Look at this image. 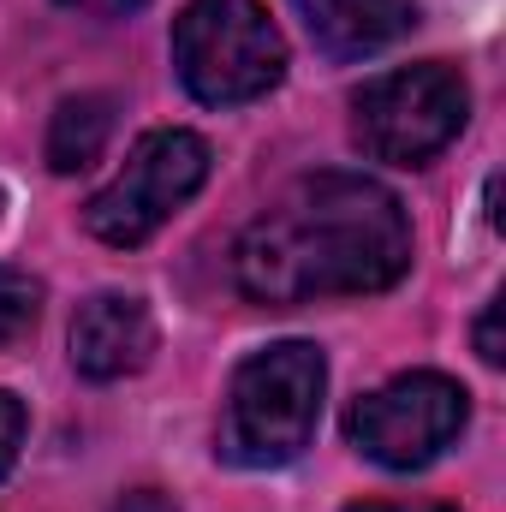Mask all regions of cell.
<instances>
[{
    "instance_id": "8992f818",
    "label": "cell",
    "mask_w": 506,
    "mask_h": 512,
    "mask_svg": "<svg viewBox=\"0 0 506 512\" xmlns=\"http://www.w3.org/2000/svg\"><path fill=\"white\" fill-rule=\"evenodd\" d=\"M465 417H471V393L453 376L405 370L352 405L346 435L364 459H376L387 471H423L429 459H441L459 441Z\"/></svg>"
},
{
    "instance_id": "9c48e42d",
    "label": "cell",
    "mask_w": 506,
    "mask_h": 512,
    "mask_svg": "<svg viewBox=\"0 0 506 512\" xmlns=\"http://www.w3.org/2000/svg\"><path fill=\"white\" fill-rule=\"evenodd\" d=\"M108 137H114V96H96V90L66 96L48 120V167L54 173H84L90 161H102Z\"/></svg>"
},
{
    "instance_id": "52a82bcc",
    "label": "cell",
    "mask_w": 506,
    "mask_h": 512,
    "mask_svg": "<svg viewBox=\"0 0 506 512\" xmlns=\"http://www.w3.org/2000/svg\"><path fill=\"white\" fill-rule=\"evenodd\" d=\"M155 352V322L143 310V298L131 292H96L90 304H78L72 316V370L90 382H120L137 376Z\"/></svg>"
},
{
    "instance_id": "6da1fadb",
    "label": "cell",
    "mask_w": 506,
    "mask_h": 512,
    "mask_svg": "<svg viewBox=\"0 0 506 512\" xmlns=\"http://www.w3.org/2000/svg\"><path fill=\"white\" fill-rule=\"evenodd\" d=\"M411 268V215L370 173H310L286 185L233 245V280L256 304H316L387 292Z\"/></svg>"
},
{
    "instance_id": "7c38bea8",
    "label": "cell",
    "mask_w": 506,
    "mask_h": 512,
    "mask_svg": "<svg viewBox=\"0 0 506 512\" xmlns=\"http://www.w3.org/2000/svg\"><path fill=\"white\" fill-rule=\"evenodd\" d=\"M477 358H483V364H501V358H506V352H501V298L477 316Z\"/></svg>"
},
{
    "instance_id": "9a60e30c",
    "label": "cell",
    "mask_w": 506,
    "mask_h": 512,
    "mask_svg": "<svg viewBox=\"0 0 506 512\" xmlns=\"http://www.w3.org/2000/svg\"><path fill=\"white\" fill-rule=\"evenodd\" d=\"M346 512H453V507H387V501H364V507H346Z\"/></svg>"
},
{
    "instance_id": "5bb4252c",
    "label": "cell",
    "mask_w": 506,
    "mask_h": 512,
    "mask_svg": "<svg viewBox=\"0 0 506 512\" xmlns=\"http://www.w3.org/2000/svg\"><path fill=\"white\" fill-rule=\"evenodd\" d=\"M114 512H179V507H173L167 495H155V489H137V495H126Z\"/></svg>"
},
{
    "instance_id": "3957f363",
    "label": "cell",
    "mask_w": 506,
    "mask_h": 512,
    "mask_svg": "<svg viewBox=\"0 0 506 512\" xmlns=\"http://www.w3.org/2000/svg\"><path fill=\"white\" fill-rule=\"evenodd\" d=\"M179 84L209 108H245L286 78V42L256 0H191L173 18Z\"/></svg>"
},
{
    "instance_id": "5b68a950",
    "label": "cell",
    "mask_w": 506,
    "mask_h": 512,
    "mask_svg": "<svg viewBox=\"0 0 506 512\" xmlns=\"http://www.w3.org/2000/svg\"><path fill=\"white\" fill-rule=\"evenodd\" d=\"M209 179V143L197 131L161 126L143 131L131 143L126 167L114 173V185H102L90 203H84V227L114 245V251H131L143 239H155Z\"/></svg>"
},
{
    "instance_id": "ba28073f",
    "label": "cell",
    "mask_w": 506,
    "mask_h": 512,
    "mask_svg": "<svg viewBox=\"0 0 506 512\" xmlns=\"http://www.w3.org/2000/svg\"><path fill=\"white\" fill-rule=\"evenodd\" d=\"M328 60H364L417 24V0H292Z\"/></svg>"
},
{
    "instance_id": "4fadbf2b",
    "label": "cell",
    "mask_w": 506,
    "mask_h": 512,
    "mask_svg": "<svg viewBox=\"0 0 506 512\" xmlns=\"http://www.w3.org/2000/svg\"><path fill=\"white\" fill-rule=\"evenodd\" d=\"M60 6L90 12V18H126V12H137V6H143V0H60Z\"/></svg>"
},
{
    "instance_id": "277c9868",
    "label": "cell",
    "mask_w": 506,
    "mask_h": 512,
    "mask_svg": "<svg viewBox=\"0 0 506 512\" xmlns=\"http://www.w3.org/2000/svg\"><path fill=\"white\" fill-rule=\"evenodd\" d=\"M471 120V84L447 60H417L399 72L370 78L352 96V131L364 155L387 167H423L435 161Z\"/></svg>"
},
{
    "instance_id": "7a4b0ae2",
    "label": "cell",
    "mask_w": 506,
    "mask_h": 512,
    "mask_svg": "<svg viewBox=\"0 0 506 512\" xmlns=\"http://www.w3.org/2000/svg\"><path fill=\"white\" fill-rule=\"evenodd\" d=\"M322 393H328V358L310 340H280L268 352H251L227 382L221 459L239 471L292 465L322 423Z\"/></svg>"
},
{
    "instance_id": "30bf717a",
    "label": "cell",
    "mask_w": 506,
    "mask_h": 512,
    "mask_svg": "<svg viewBox=\"0 0 506 512\" xmlns=\"http://www.w3.org/2000/svg\"><path fill=\"white\" fill-rule=\"evenodd\" d=\"M36 316H42V286L24 268H0V346L30 334Z\"/></svg>"
},
{
    "instance_id": "8fae6325",
    "label": "cell",
    "mask_w": 506,
    "mask_h": 512,
    "mask_svg": "<svg viewBox=\"0 0 506 512\" xmlns=\"http://www.w3.org/2000/svg\"><path fill=\"white\" fill-rule=\"evenodd\" d=\"M24 429H30V417H24V405L12 399V393H0V477L18 465V447H24Z\"/></svg>"
}]
</instances>
